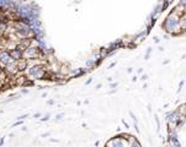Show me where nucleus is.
Segmentation results:
<instances>
[{"mask_svg":"<svg viewBox=\"0 0 186 147\" xmlns=\"http://www.w3.org/2000/svg\"><path fill=\"white\" fill-rule=\"evenodd\" d=\"M51 141H52V142H58L59 140H57V139H51Z\"/></svg>","mask_w":186,"mask_h":147,"instance_id":"nucleus-14","label":"nucleus"},{"mask_svg":"<svg viewBox=\"0 0 186 147\" xmlns=\"http://www.w3.org/2000/svg\"><path fill=\"white\" fill-rule=\"evenodd\" d=\"M27 117H28V114H22V115H20V117L16 118V120H25Z\"/></svg>","mask_w":186,"mask_h":147,"instance_id":"nucleus-6","label":"nucleus"},{"mask_svg":"<svg viewBox=\"0 0 186 147\" xmlns=\"http://www.w3.org/2000/svg\"><path fill=\"white\" fill-rule=\"evenodd\" d=\"M91 81H93V80H91V79H90V80H88V81H86V82H85V85H89V84H91Z\"/></svg>","mask_w":186,"mask_h":147,"instance_id":"nucleus-15","label":"nucleus"},{"mask_svg":"<svg viewBox=\"0 0 186 147\" xmlns=\"http://www.w3.org/2000/svg\"><path fill=\"white\" fill-rule=\"evenodd\" d=\"M64 118V113H61V114H57L56 118H54V122H59Z\"/></svg>","mask_w":186,"mask_h":147,"instance_id":"nucleus-5","label":"nucleus"},{"mask_svg":"<svg viewBox=\"0 0 186 147\" xmlns=\"http://www.w3.org/2000/svg\"><path fill=\"white\" fill-rule=\"evenodd\" d=\"M27 66H28V62L26 60V59H21L19 62H16V67H18V71L21 72V74H23L25 72V70L27 69Z\"/></svg>","mask_w":186,"mask_h":147,"instance_id":"nucleus-3","label":"nucleus"},{"mask_svg":"<svg viewBox=\"0 0 186 147\" xmlns=\"http://www.w3.org/2000/svg\"><path fill=\"white\" fill-rule=\"evenodd\" d=\"M49 119H51V114H49V113H47L43 118H41V123H46V122H48Z\"/></svg>","mask_w":186,"mask_h":147,"instance_id":"nucleus-4","label":"nucleus"},{"mask_svg":"<svg viewBox=\"0 0 186 147\" xmlns=\"http://www.w3.org/2000/svg\"><path fill=\"white\" fill-rule=\"evenodd\" d=\"M13 62H14V60L11 59L9 50H8V49H5V48L0 49V67L4 70V67H5L8 64L13 63Z\"/></svg>","mask_w":186,"mask_h":147,"instance_id":"nucleus-1","label":"nucleus"},{"mask_svg":"<svg viewBox=\"0 0 186 147\" xmlns=\"http://www.w3.org/2000/svg\"><path fill=\"white\" fill-rule=\"evenodd\" d=\"M47 104H48V105H53V104H54V101H53V99H49V101H47Z\"/></svg>","mask_w":186,"mask_h":147,"instance_id":"nucleus-9","label":"nucleus"},{"mask_svg":"<svg viewBox=\"0 0 186 147\" xmlns=\"http://www.w3.org/2000/svg\"><path fill=\"white\" fill-rule=\"evenodd\" d=\"M23 124V120H18V122H15L14 124H13V126L15 127V126H20V125H22Z\"/></svg>","mask_w":186,"mask_h":147,"instance_id":"nucleus-7","label":"nucleus"},{"mask_svg":"<svg viewBox=\"0 0 186 147\" xmlns=\"http://www.w3.org/2000/svg\"><path fill=\"white\" fill-rule=\"evenodd\" d=\"M21 93L26 94V93H28V90H27V88H23V90H21Z\"/></svg>","mask_w":186,"mask_h":147,"instance_id":"nucleus-10","label":"nucleus"},{"mask_svg":"<svg viewBox=\"0 0 186 147\" xmlns=\"http://www.w3.org/2000/svg\"><path fill=\"white\" fill-rule=\"evenodd\" d=\"M49 135H51V132H43L41 135V137H48Z\"/></svg>","mask_w":186,"mask_h":147,"instance_id":"nucleus-8","label":"nucleus"},{"mask_svg":"<svg viewBox=\"0 0 186 147\" xmlns=\"http://www.w3.org/2000/svg\"><path fill=\"white\" fill-rule=\"evenodd\" d=\"M9 53H10V57H11V59H13L14 62H19V60L22 59L23 49H22L21 47H19V45H16L14 49H10Z\"/></svg>","mask_w":186,"mask_h":147,"instance_id":"nucleus-2","label":"nucleus"},{"mask_svg":"<svg viewBox=\"0 0 186 147\" xmlns=\"http://www.w3.org/2000/svg\"><path fill=\"white\" fill-rule=\"evenodd\" d=\"M0 90H4V84L0 81Z\"/></svg>","mask_w":186,"mask_h":147,"instance_id":"nucleus-13","label":"nucleus"},{"mask_svg":"<svg viewBox=\"0 0 186 147\" xmlns=\"http://www.w3.org/2000/svg\"><path fill=\"white\" fill-rule=\"evenodd\" d=\"M3 145H4V137H1V139H0V147L3 146Z\"/></svg>","mask_w":186,"mask_h":147,"instance_id":"nucleus-12","label":"nucleus"},{"mask_svg":"<svg viewBox=\"0 0 186 147\" xmlns=\"http://www.w3.org/2000/svg\"><path fill=\"white\" fill-rule=\"evenodd\" d=\"M41 117V113H36V114H33V118L35 119H37V118H40Z\"/></svg>","mask_w":186,"mask_h":147,"instance_id":"nucleus-11","label":"nucleus"},{"mask_svg":"<svg viewBox=\"0 0 186 147\" xmlns=\"http://www.w3.org/2000/svg\"><path fill=\"white\" fill-rule=\"evenodd\" d=\"M22 131H27V127L26 126H22Z\"/></svg>","mask_w":186,"mask_h":147,"instance_id":"nucleus-16","label":"nucleus"}]
</instances>
